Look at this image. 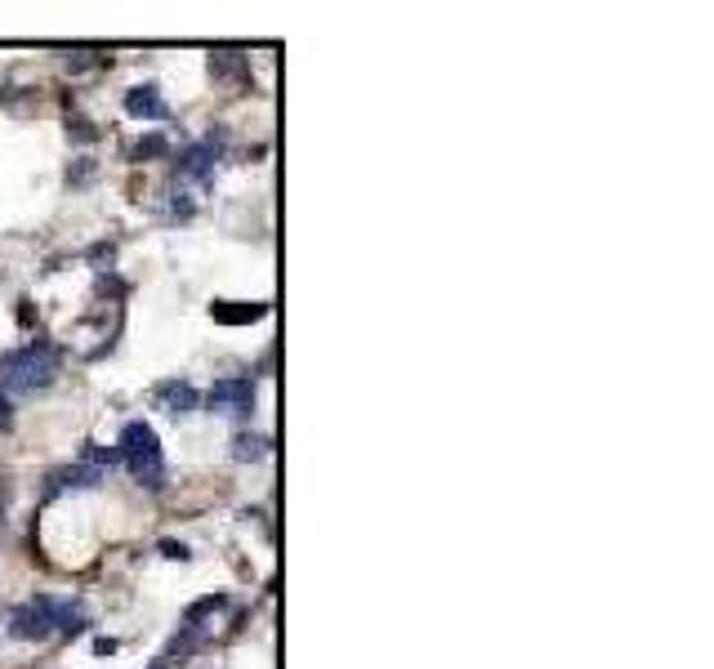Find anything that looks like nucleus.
I'll return each instance as SVG.
<instances>
[{
  "label": "nucleus",
  "instance_id": "obj_13",
  "mask_svg": "<svg viewBox=\"0 0 714 669\" xmlns=\"http://www.w3.org/2000/svg\"><path fill=\"white\" fill-rule=\"evenodd\" d=\"M5 411H10V401H5V397H0V416H5Z\"/></svg>",
  "mask_w": 714,
  "mask_h": 669
},
{
  "label": "nucleus",
  "instance_id": "obj_7",
  "mask_svg": "<svg viewBox=\"0 0 714 669\" xmlns=\"http://www.w3.org/2000/svg\"><path fill=\"white\" fill-rule=\"evenodd\" d=\"M215 161H219V144H215V139H206V144H197V148L183 152V170L197 174V179H206V174L215 170Z\"/></svg>",
  "mask_w": 714,
  "mask_h": 669
},
{
  "label": "nucleus",
  "instance_id": "obj_4",
  "mask_svg": "<svg viewBox=\"0 0 714 669\" xmlns=\"http://www.w3.org/2000/svg\"><path fill=\"white\" fill-rule=\"evenodd\" d=\"M211 411L224 416V420H246L254 411V384L241 379V375L215 379V388H211Z\"/></svg>",
  "mask_w": 714,
  "mask_h": 669
},
{
  "label": "nucleus",
  "instance_id": "obj_9",
  "mask_svg": "<svg viewBox=\"0 0 714 669\" xmlns=\"http://www.w3.org/2000/svg\"><path fill=\"white\" fill-rule=\"evenodd\" d=\"M269 308L264 304H254V308H215V321H228V326H237V321H254V317H264Z\"/></svg>",
  "mask_w": 714,
  "mask_h": 669
},
{
  "label": "nucleus",
  "instance_id": "obj_8",
  "mask_svg": "<svg viewBox=\"0 0 714 669\" xmlns=\"http://www.w3.org/2000/svg\"><path fill=\"white\" fill-rule=\"evenodd\" d=\"M269 455V438H259V433H237L233 438V460H264Z\"/></svg>",
  "mask_w": 714,
  "mask_h": 669
},
{
  "label": "nucleus",
  "instance_id": "obj_10",
  "mask_svg": "<svg viewBox=\"0 0 714 669\" xmlns=\"http://www.w3.org/2000/svg\"><path fill=\"white\" fill-rule=\"evenodd\" d=\"M157 152H166V139H144V144L135 148V157H157Z\"/></svg>",
  "mask_w": 714,
  "mask_h": 669
},
{
  "label": "nucleus",
  "instance_id": "obj_2",
  "mask_svg": "<svg viewBox=\"0 0 714 669\" xmlns=\"http://www.w3.org/2000/svg\"><path fill=\"white\" fill-rule=\"evenodd\" d=\"M116 455H121V464L135 474L144 487H166V455H161V442H157V433H152V424H144V420H129L125 429H121V442H116Z\"/></svg>",
  "mask_w": 714,
  "mask_h": 669
},
{
  "label": "nucleus",
  "instance_id": "obj_3",
  "mask_svg": "<svg viewBox=\"0 0 714 669\" xmlns=\"http://www.w3.org/2000/svg\"><path fill=\"white\" fill-rule=\"evenodd\" d=\"M54 371H58V358L45 344H27V349H14V353L0 358V384L14 388V393L49 388L54 384Z\"/></svg>",
  "mask_w": 714,
  "mask_h": 669
},
{
  "label": "nucleus",
  "instance_id": "obj_1",
  "mask_svg": "<svg viewBox=\"0 0 714 669\" xmlns=\"http://www.w3.org/2000/svg\"><path fill=\"white\" fill-rule=\"evenodd\" d=\"M54 630L81 634L86 630L81 608H72V602H58V598H32V602H23V608L10 612V634L23 638V643H41Z\"/></svg>",
  "mask_w": 714,
  "mask_h": 669
},
{
  "label": "nucleus",
  "instance_id": "obj_11",
  "mask_svg": "<svg viewBox=\"0 0 714 669\" xmlns=\"http://www.w3.org/2000/svg\"><path fill=\"white\" fill-rule=\"evenodd\" d=\"M5 504H10V487L0 483V518H5Z\"/></svg>",
  "mask_w": 714,
  "mask_h": 669
},
{
  "label": "nucleus",
  "instance_id": "obj_12",
  "mask_svg": "<svg viewBox=\"0 0 714 669\" xmlns=\"http://www.w3.org/2000/svg\"><path fill=\"white\" fill-rule=\"evenodd\" d=\"M148 669H174V665H170V660H166V656H161V660H152V665H148Z\"/></svg>",
  "mask_w": 714,
  "mask_h": 669
},
{
  "label": "nucleus",
  "instance_id": "obj_5",
  "mask_svg": "<svg viewBox=\"0 0 714 669\" xmlns=\"http://www.w3.org/2000/svg\"><path fill=\"white\" fill-rule=\"evenodd\" d=\"M125 112L139 116V121H166V116H170V107H166V99L157 94V86L129 90V94H125Z\"/></svg>",
  "mask_w": 714,
  "mask_h": 669
},
{
  "label": "nucleus",
  "instance_id": "obj_6",
  "mask_svg": "<svg viewBox=\"0 0 714 669\" xmlns=\"http://www.w3.org/2000/svg\"><path fill=\"white\" fill-rule=\"evenodd\" d=\"M157 401L170 411V416H188V411H197V401H202V393L192 388L188 379H170V384H161L157 388Z\"/></svg>",
  "mask_w": 714,
  "mask_h": 669
}]
</instances>
